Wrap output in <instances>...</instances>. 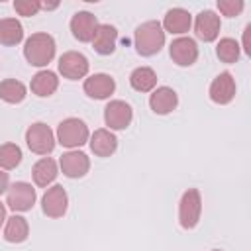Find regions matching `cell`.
<instances>
[{"instance_id":"6da1fadb","label":"cell","mask_w":251,"mask_h":251,"mask_svg":"<svg viewBox=\"0 0 251 251\" xmlns=\"http://www.w3.org/2000/svg\"><path fill=\"white\" fill-rule=\"evenodd\" d=\"M135 49L139 55L143 57H151L155 53L161 51V47L165 45V31L161 27L159 22L151 20V22H145L141 24L137 29H135Z\"/></svg>"},{"instance_id":"7a4b0ae2","label":"cell","mask_w":251,"mask_h":251,"mask_svg":"<svg viewBox=\"0 0 251 251\" xmlns=\"http://www.w3.org/2000/svg\"><path fill=\"white\" fill-rule=\"evenodd\" d=\"M24 55L29 65L45 67L55 57V39L49 33H33L24 45Z\"/></svg>"},{"instance_id":"3957f363","label":"cell","mask_w":251,"mask_h":251,"mask_svg":"<svg viewBox=\"0 0 251 251\" xmlns=\"http://www.w3.org/2000/svg\"><path fill=\"white\" fill-rule=\"evenodd\" d=\"M57 141L63 145V147H69V149H75V147H80L88 141V127L82 120L78 118H67L59 124L57 127Z\"/></svg>"},{"instance_id":"277c9868","label":"cell","mask_w":251,"mask_h":251,"mask_svg":"<svg viewBox=\"0 0 251 251\" xmlns=\"http://www.w3.org/2000/svg\"><path fill=\"white\" fill-rule=\"evenodd\" d=\"M202 214V196L196 188H188L178 202V222L184 229H192Z\"/></svg>"},{"instance_id":"5b68a950","label":"cell","mask_w":251,"mask_h":251,"mask_svg":"<svg viewBox=\"0 0 251 251\" xmlns=\"http://www.w3.org/2000/svg\"><path fill=\"white\" fill-rule=\"evenodd\" d=\"M25 143L27 147L37 155H47L55 149V135L51 127L43 122H35L25 131Z\"/></svg>"},{"instance_id":"8992f818","label":"cell","mask_w":251,"mask_h":251,"mask_svg":"<svg viewBox=\"0 0 251 251\" xmlns=\"http://www.w3.org/2000/svg\"><path fill=\"white\" fill-rule=\"evenodd\" d=\"M6 204L14 212H27V210H31V206L35 204V188L29 182H22V180L14 182L12 186H8Z\"/></svg>"},{"instance_id":"52a82bcc","label":"cell","mask_w":251,"mask_h":251,"mask_svg":"<svg viewBox=\"0 0 251 251\" xmlns=\"http://www.w3.org/2000/svg\"><path fill=\"white\" fill-rule=\"evenodd\" d=\"M59 73L65 78L78 80L88 75V59L78 51H67L59 59Z\"/></svg>"},{"instance_id":"ba28073f","label":"cell","mask_w":251,"mask_h":251,"mask_svg":"<svg viewBox=\"0 0 251 251\" xmlns=\"http://www.w3.org/2000/svg\"><path fill=\"white\" fill-rule=\"evenodd\" d=\"M133 112L131 106L124 100H112L104 108V122L110 129H126L131 124Z\"/></svg>"},{"instance_id":"9c48e42d","label":"cell","mask_w":251,"mask_h":251,"mask_svg":"<svg viewBox=\"0 0 251 251\" xmlns=\"http://www.w3.org/2000/svg\"><path fill=\"white\" fill-rule=\"evenodd\" d=\"M67 206H69V196H67V192H65V188L61 184H55V186L47 188V192L41 198L43 214L49 216V218H61V216H65Z\"/></svg>"},{"instance_id":"30bf717a","label":"cell","mask_w":251,"mask_h":251,"mask_svg":"<svg viewBox=\"0 0 251 251\" xmlns=\"http://www.w3.org/2000/svg\"><path fill=\"white\" fill-rule=\"evenodd\" d=\"M171 59L178 67H190L198 59V45L190 37H176L171 43Z\"/></svg>"},{"instance_id":"8fae6325","label":"cell","mask_w":251,"mask_h":251,"mask_svg":"<svg viewBox=\"0 0 251 251\" xmlns=\"http://www.w3.org/2000/svg\"><path fill=\"white\" fill-rule=\"evenodd\" d=\"M59 165H61L63 175H67L69 178H80L90 169L88 157L84 153H80V151H67V153H63Z\"/></svg>"},{"instance_id":"7c38bea8","label":"cell","mask_w":251,"mask_h":251,"mask_svg":"<svg viewBox=\"0 0 251 251\" xmlns=\"http://www.w3.org/2000/svg\"><path fill=\"white\" fill-rule=\"evenodd\" d=\"M194 33L202 41H214L220 35V16H216L212 10L200 12L194 22Z\"/></svg>"},{"instance_id":"4fadbf2b","label":"cell","mask_w":251,"mask_h":251,"mask_svg":"<svg viewBox=\"0 0 251 251\" xmlns=\"http://www.w3.org/2000/svg\"><path fill=\"white\" fill-rule=\"evenodd\" d=\"M235 96V80L229 73H220L210 84V98L216 104H229Z\"/></svg>"},{"instance_id":"5bb4252c","label":"cell","mask_w":251,"mask_h":251,"mask_svg":"<svg viewBox=\"0 0 251 251\" xmlns=\"http://www.w3.org/2000/svg\"><path fill=\"white\" fill-rule=\"evenodd\" d=\"M116 90V82L110 75H104V73H96L92 76H88L84 80V92L90 96V98H96V100H104L108 96H112Z\"/></svg>"},{"instance_id":"9a60e30c","label":"cell","mask_w":251,"mask_h":251,"mask_svg":"<svg viewBox=\"0 0 251 251\" xmlns=\"http://www.w3.org/2000/svg\"><path fill=\"white\" fill-rule=\"evenodd\" d=\"M98 27V20L90 12H76L71 20V31L78 41H92L94 31Z\"/></svg>"},{"instance_id":"2e32d148","label":"cell","mask_w":251,"mask_h":251,"mask_svg":"<svg viewBox=\"0 0 251 251\" xmlns=\"http://www.w3.org/2000/svg\"><path fill=\"white\" fill-rule=\"evenodd\" d=\"M176 104H178V96H176V92H175L173 88H169V86H159V88H155L153 94H151V98H149L151 110H153L155 114H161V116L173 112V110L176 108Z\"/></svg>"},{"instance_id":"e0dca14e","label":"cell","mask_w":251,"mask_h":251,"mask_svg":"<svg viewBox=\"0 0 251 251\" xmlns=\"http://www.w3.org/2000/svg\"><path fill=\"white\" fill-rule=\"evenodd\" d=\"M190 25H192V16L184 8H173L165 14V20H163L161 27H163V31L182 35L190 29Z\"/></svg>"},{"instance_id":"ac0fdd59","label":"cell","mask_w":251,"mask_h":251,"mask_svg":"<svg viewBox=\"0 0 251 251\" xmlns=\"http://www.w3.org/2000/svg\"><path fill=\"white\" fill-rule=\"evenodd\" d=\"M116 43H118V29L114 25L102 24V25L96 27L94 37H92V45H94V51L96 53L110 55V53H114Z\"/></svg>"},{"instance_id":"d6986e66","label":"cell","mask_w":251,"mask_h":251,"mask_svg":"<svg viewBox=\"0 0 251 251\" xmlns=\"http://www.w3.org/2000/svg\"><path fill=\"white\" fill-rule=\"evenodd\" d=\"M118 147V139L110 129H96L90 137V149L98 157H110Z\"/></svg>"},{"instance_id":"ffe728a7","label":"cell","mask_w":251,"mask_h":251,"mask_svg":"<svg viewBox=\"0 0 251 251\" xmlns=\"http://www.w3.org/2000/svg\"><path fill=\"white\" fill-rule=\"evenodd\" d=\"M31 175H33V182H35L37 186H49V184L57 178V175H59L57 163H55L51 157H43V159H39V161L33 165Z\"/></svg>"},{"instance_id":"44dd1931","label":"cell","mask_w":251,"mask_h":251,"mask_svg":"<svg viewBox=\"0 0 251 251\" xmlns=\"http://www.w3.org/2000/svg\"><path fill=\"white\" fill-rule=\"evenodd\" d=\"M57 88H59V78L51 71H39L31 78V92L37 94V96H43V98L51 96Z\"/></svg>"},{"instance_id":"7402d4cb","label":"cell","mask_w":251,"mask_h":251,"mask_svg":"<svg viewBox=\"0 0 251 251\" xmlns=\"http://www.w3.org/2000/svg\"><path fill=\"white\" fill-rule=\"evenodd\" d=\"M29 235V226L25 222V218L22 216H12L8 218L6 222V227H4V239L10 241V243H22L25 241Z\"/></svg>"},{"instance_id":"603a6c76","label":"cell","mask_w":251,"mask_h":251,"mask_svg":"<svg viewBox=\"0 0 251 251\" xmlns=\"http://www.w3.org/2000/svg\"><path fill=\"white\" fill-rule=\"evenodd\" d=\"M24 39V27L16 18L0 20V43L2 45H18Z\"/></svg>"},{"instance_id":"cb8c5ba5","label":"cell","mask_w":251,"mask_h":251,"mask_svg":"<svg viewBox=\"0 0 251 251\" xmlns=\"http://www.w3.org/2000/svg\"><path fill=\"white\" fill-rule=\"evenodd\" d=\"M129 84L137 90V92H149L155 88L157 84V75L153 69L149 67H137L131 75H129Z\"/></svg>"},{"instance_id":"d4e9b609","label":"cell","mask_w":251,"mask_h":251,"mask_svg":"<svg viewBox=\"0 0 251 251\" xmlns=\"http://www.w3.org/2000/svg\"><path fill=\"white\" fill-rule=\"evenodd\" d=\"M0 98L8 104H20L25 98V86L24 82L16 78H6L0 82Z\"/></svg>"},{"instance_id":"484cf974","label":"cell","mask_w":251,"mask_h":251,"mask_svg":"<svg viewBox=\"0 0 251 251\" xmlns=\"http://www.w3.org/2000/svg\"><path fill=\"white\" fill-rule=\"evenodd\" d=\"M22 161V149L16 143H4L0 145V169H16Z\"/></svg>"},{"instance_id":"4316f807","label":"cell","mask_w":251,"mask_h":251,"mask_svg":"<svg viewBox=\"0 0 251 251\" xmlns=\"http://www.w3.org/2000/svg\"><path fill=\"white\" fill-rule=\"evenodd\" d=\"M216 55L224 63H235L239 59V43L231 37H224V39H220V43L216 47Z\"/></svg>"},{"instance_id":"83f0119b","label":"cell","mask_w":251,"mask_h":251,"mask_svg":"<svg viewBox=\"0 0 251 251\" xmlns=\"http://www.w3.org/2000/svg\"><path fill=\"white\" fill-rule=\"evenodd\" d=\"M218 10L227 16V18H233V16H239L241 10H243V2L241 0H218Z\"/></svg>"},{"instance_id":"f1b7e54d","label":"cell","mask_w":251,"mask_h":251,"mask_svg":"<svg viewBox=\"0 0 251 251\" xmlns=\"http://www.w3.org/2000/svg\"><path fill=\"white\" fill-rule=\"evenodd\" d=\"M14 8H16V12L20 16H35L41 10L39 2H35V0H16Z\"/></svg>"},{"instance_id":"f546056e","label":"cell","mask_w":251,"mask_h":251,"mask_svg":"<svg viewBox=\"0 0 251 251\" xmlns=\"http://www.w3.org/2000/svg\"><path fill=\"white\" fill-rule=\"evenodd\" d=\"M243 49L247 55H251V25H247L243 31Z\"/></svg>"},{"instance_id":"4dcf8cb0","label":"cell","mask_w":251,"mask_h":251,"mask_svg":"<svg viewBox=\"0 0 251 251\" xmlns=\"http://www.w3.org/2000/svg\"><path fill=\"white\" fill-rule=\"evenodd\" d=\"M8 184H10V178H8V173H4L0 169V194L8 190Z\"/></svg>"},{"instance_id":"1f68e13d","label":"cell","mask_w":251,"mask_h":251,"mask_svg":"<svg viewBox=\"0 0 251 251\" xmlns=\"http://www.w3.org/2000/svg\"><path fill=\"white\" fill-rule=\"evenodd\" d=\"M39 6H41L43 10H55V8L59 6V2H51V4H49V2H39Z\"/></svg>"},{"instance_id":"d6a6232c","label":"cell","mask_w":251,"mask_h":251,"mask_svg":"<svg viewBox=\"0 0 251 251\" xmlns=\"http://www.w3.org/2000/svg\"><path fill=\"white\" fill-rule=\"evenodd\" d=\"M4 220H6V206L0 202V226L4 224Z\"/></svg>"},{"instance_id":"836d02e7","label":"cell","mask_w":251,"mask_h":251,"mask_svg":"<svg viewBox=\"0 0 251 251\" xmlns=\"http://www.w3.org/2000/svg\"><path fill=\"white\" fill-rule=\"evenodd\" d=\"M212 251H220V249H212Z\"/></svg>"}]
</instances>
